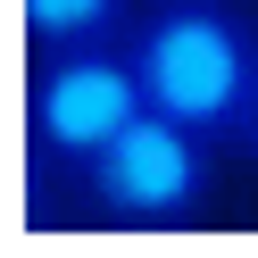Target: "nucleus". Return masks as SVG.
<instances>
[{"instance_id":"f257e3e1","label":"nucleus","mask_w":258,"mask_h":258,"mask_svg":"<svg viewBox=\"0 0 258 258\" xmlns=\"http://www.w3.org/2000/svg\"><path fill=\"white\" fill-rule=\"evenodd\" d=\"M125 50H134L142 100L158 117L200 125L208 142L241 134L250 92H258V50H250L233 9H217V0H158L150 17L125 34Z\"/></svg>"},{"instance_id":"f03ea898","label":"nucleus","mask_w":258,"mask_h":258,"mask_svg":"<svg viewBox=\"0 0 258 258\" xmlns=\"http://www.w3.org/2000/svg\"><path fill=\"white\" fill-rule=\"evenodd\" d=\"M92 191V208L117 225H191L208 208V183H217V142L183 117H158L142 108L117 142H108L92 167H75Z\"/></svg>"},{"instance_id":"7ed1b4c3","label":"nucleus","mask_w":258,"mask_h":258,"mask_svg":"<svg viewBox=\"0 0 258 258\" xmlns=\"http://www.w3.org/2000/svg\"><path fill=\"white\" fill-rule=\"evenodd\" d=\"M142 75H134V50L117 42H92V50H50V67L34 75V150L42 158H67V167H92L125 125L142 117Z\"/></svg>"},{"instance_id":"20e7f679","label":"nucleus","mask_w":258,"mask_h":258,"mask_svg":"<svg viewBox=\"0 0 258 258\" xmlns=\"http://www.w3.org/2000/svg\"><path fill=\"white\" fill-rule=\"evenodd\" d=\"M25 34L42 50H92L125 34V0H25Z\"/></svg>"},{"instance_id":"39448f33","label":"nucleus","mask_w":258,"mask_h":258,"mask_svg":"<svg viewBox=\"0 0 258 258\" xmlns=\"http://www.w3.org/2000/svg\"><path fill=\"white\" fill-rule=\"evenodd\" d=\"M233 142H241V150H258V92H250V117H241V134H233Z\"/></svg>"}]
</instances>
